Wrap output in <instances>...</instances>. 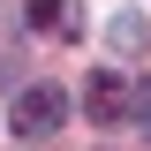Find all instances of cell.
I'll return each mask as SVG.
<instances>
[{"label": "cell", "mask_w": 151, "mask_h": 151, "mask_svg": "<svg viewBox=\"0 0 151 151\" xmlns=\"http://www.w3.org/2000/svg\"><path fill=\"white\" fill-rule=\"evenodd\" d=\"M30 30H45V38H83V0H30Z\"/></svg>", "instance_id": "obj_3"}, {"label": "cell", "mask_w": 151, "mask_h": 151, "mask_svg": "<svg viewBox=\"0 0 151 151\" xmlns=\"http://www.w3.org/2000/svg\"><path fill=\"white\" fill-rule=\"evenodd\" d=\"M129 98H136V83H121V76H106V68L83 83V113H91L98 129H106V121H121V113H129Z\"/></svg>", "instance_id": "obj_2"}, {"label": "cell", "mask_w": 151, "mask_h": 151, "mask_svg": "<svg viewBox=\"0 0 151 151\" xmlns=\"http://www.w3.org/2000/svg\"><path fill=\"white\" fill-rule=\"evenodd\" d=\"M113 45H144V15H136V8L113 15Z\"/></svg>", "instance_id": "obj_4"}, {"label": "cell", "mask_w": 151, "mask_h": 151, "mask_svg": "<svg viewBox=\"0 0 151 151\" xmlns=\"http://www.w3.org/2000/svg\"><path fill=\"white\" fill-rule=\"evenodd\" d=\"M129 106H136V121L151 129V83H136V98H129Z\"/></svg>", "instance_id": "obj_5"}, {"label": "cell", "mask_w": 151, "mask_h": 151, "mask_svg": "<svg viewBox=\"0 0 151 151\" xmlns=\"http://www.w3.org/2000/svg\"><path fill=\"white\" fill-rule=\"evenodd\" d=\"M60 121H68V91H53V83H30V91L15 98V136L23 144H45Z\"/></svg>", "instance_id": "obj_1"}]
</instances>
